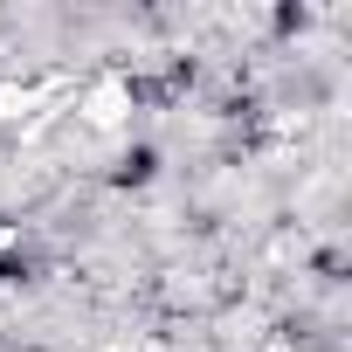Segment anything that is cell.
I'll use <instances>...</instances> for the list:
<instances>
[{
	"instance_id": "obj_1",
	"label": "cell",
	"mask_w": 352,
	"mask_h": 352,
	"mask_svg": "<svg viewBox=\"0 0 352 352\" xmlns=\"http://www.w3.org/2000/svg\"><path fill=\"white\" fill-rule=\"evenodd\" d=\"M124 118V83H97L90 90V124H118Z\"/></svg>"
}]
</instances>
